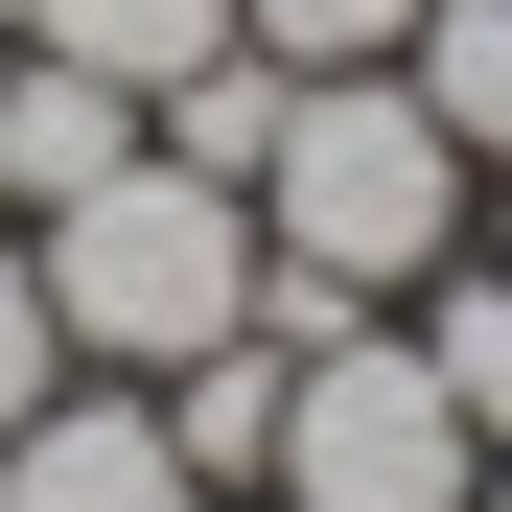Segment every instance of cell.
Masks as SVG:
<instances>
[{
    "mask_svg": "<svg viewBox=\"0 0 512 512\" xmlns=\"http://www.w3.org/2000/svg\"><path fill=\"white\" fill-rule=\"evenodd\" d=\"M466 210H489V233H466V256H512V163H489V187H466Z\"/></svg>",
    "mask_w": 512,
    "mask_h": 512,
    "instance_id": "4fadbf2b",
    "label": "cell"
},
{
    "mask_svg": "<svg viewBox=\"0 0 512 512\" xmlns=\"http://www.w3.org/2000/svg\"><path fill=\"white\" fill-rule=\"evenodd\" d=\"M140 396H163V443H187V489H256V466H280V326H233V350L140 373Z\"/></svg>",
    "mask_w": 512,
    "mask_h": 512,
    "instance_id": "8992f818",
    "label": "cell"
},
{
    "mask_svg": "<svg viewBox=\"0 0 512 512\" xmlns=\"http://www.w3.org/2000/svg\"><path fill=\"white\" fill-rule=\"evenodd\" d=\"M0 47H24V0H0Z\"/></svg>",
    "mask_w": 512,
    "mask_h": 512,
    "instance_id": "2e32d148",
    "label": "cell"
},
{
    "mask_svg": "<svg viewBox=\"0 0 512 512\" xmlns=\"http://www.w3.org/2000/svg\"><path fill=\"white\" fill-rule=\"evenodd\" d=\"M24 47H70V70H117V94H163V70H210V47H233V0H24Z\"/></svg>",
    "mask_w": 512,
    "mask_h": 512,
    "instance_id": "30bf717a",
    "label": "cell"
},
{
    "mask_svg": "<svg viewBox=\"0 0 512 512\" xmlns=\"http://www.w3.org/2000/svg\"><path fill=\"white\" fill-rule=\"evenodd\" d=\"M396 24H419V0H233L256 70H396Z\"/></svg>",
    "mask_w": 512,
    "mask_h": 512,
    "instance_id": "8fae6325",
    "label": "cell"
},
{
    "mask_svg": "<svg viewBox=\"0 0 512 512\" xmlns=\"http://www.w3.org/2000/svg\"><path fill=\"white\" fill-rule=\"evenodd\" d=\"M0 70H24V47H0Z\"/></svg>",
    "mask_w": 512,
    "mask_h": 512,
    "instance_id": "e0dca14e",
    "label": "cell"
},
{
    "mask_svg": "<svg viewBox=\"0 0 512 512\" xmlns=\"http://www.w3.org/2000/svg\"><path fill=\"white\" fill-rule=\"evenodd\" d=\"M280 512H466L489 443L443 419V373H419V326H326V350H280V466H256Z\"/></svg>",
    "mask_w": 512,
    "mask_h": 512,
    "instance_id": "3957f363",
    "label": "cell"
},
{
    "mask_svg": "<svg viewBox=\"0 0 512 512\" xmlns=\"http://www.w3.org/2000/svg\"><path fill=\"white\" fill-rule=\"evenodd\" d=\"M47 256V326H70V373H187L256 326V187H210V163H94L70 210H24Z\"/></svg>",
    "mask_w": 512,
    "mask_h": 512,
    "instance_id": "7a4b0ae2",
    "label": "cell"
},
{
    "mask_svg": "<svg viewBox=\"0 0 512 512\" xmlns=\"http://www.w3.org/2000/svg\"><path fill=\"white\" fill-rule=\"evenodd\" d=\"M396 94L443 117L466 187H489V163H512V0H419V24H396Z\"/></svg>",
    "mask_w": 512,
    "mask_h": 512,
    "instance_id": "52a82bcc",
    "label": "cell"
},
{
    "mask_svg": "<svg viewBox=\"0 0 512 512\" xmlns=\"http://www.w3.org/2000/svg\"><path fill=\"white\" fill-rule=\"evenodd\" d=\"M466 512H512V466H489V489H466Z\"/></svg>",
    "mask_w": 512,
    "mask_h": 512,
    "instance_id": "9a60e30c",
    "label": "cell"
},
{
    "mask_svg": "<svg viewBox=\"0 0 512 512\" xmlns=\"http://www.w3.org/2000/svg\"><path fill=\"white\" fill-rule=\"evenodd\" d=\"M70 396V326H47V256H24V210H0V419H47Z\"/></svg>",
    "mask_w": 512,
    "mask_h": 512,
    "instance_id": "7c38bea8",
    "label": "cell"
},
{
    "mask_svg": "<svg viewBox=\"0 0 512 512\" xmlns=\"http://www.w3.org/2000/svg\"><path fill=\"white\" fill-rule=\"evenodd\" d=\"M210 512H280V489H210Z\"/></svg>",
    "mask_w": 512,
    "mask_h": 512,
    "instance_id": "5bb4252c",
    "label": "cell"
},
{
    "mask_svg": "<svg viewBox=\"0 0 512 512\" xmlns=\"http://www.w3.org/2000/svg\"><path fill=\"white\" fill-rule=\"evenodd\" d=\"M466 256V140L396 94V70H303L280 94V163H256V326L326 350V326L419 303Z\"/></svg>",
    "mask_w": 512,
    "mask_h": 512,
    "instance_id": "6da1fadb",
    "label": "cell"
},
{
    "mask_svg": "<svg viewBox=\"0 0 512 512\" xmlns=\"http://www.w3.org/2000/svg\"><path fill=\"white\" fill-rule=\"evenodd\" d=\"M94 163H140V94L70 70V47H24V70H0V210H70Z\"/></svg>",
    "mask_w": 512,
    "mask_h": 512,
    "instance_id": "5b68a950",
    "label": "cell"
},
{
    "mask_svg": "<svg viewBox=\"0 0 512 512\" xmlns=\"http://www.w3.org/2000/svg\"><path fill=\"white\" fill-rule=\"evenodd\" d=\"M396 326H419V373H443V419L512 466V256H443V280H419Z\"/></svg>",
    "mask_w": 512,
    "mask_h": 512,
    "instance_id": "ba28073f",
    "label": "cell"
},
{
    "mask_svg": "<svg viewBox=\"0 0 512 512\" xmlns=\"http://www.w3.org/2000/svg\"><path fill=\"white\" fill-rule=\"evenodd\" d=\"M280 94H303V70L210 47V70H163V94H140V140H163V163H210V187H256V163H280Z\"/></svg>",
    "mask_w": 512,
    "mask_h": 512,
    "instance_id": "9c48e42d",
    "label": "cell"
},
{
    "mask_svg": "<svg viewBox=\"0 0 512 512\" xmlns=\"http://www.w3.org/2000/svg\"><path fill=\"white\" fill-rule=\"evenodd\" d=\"M0 512H210V489H187L140 373H70L47 419H0Z\"/></svg>",
    "mask_w": 512,
    "mask_h": 512,
    "instance_id": "277c9868",
    "label": "cell"
}]
</instances>
